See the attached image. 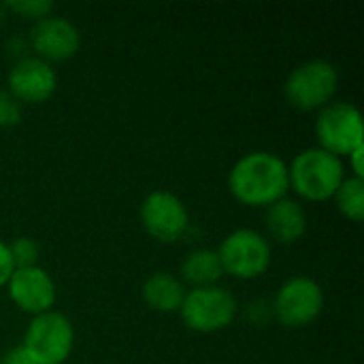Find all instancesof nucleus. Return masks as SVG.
Here are the masks:
<instances>
[{
    "mask_svg": "<svg viewBox=\"0 0 364 364\" xmlns=\"http://www.w3.org/2000/svg\"><path fill=\"white\" fill-rule=\"evenodd\" d=\"M226 186L237 203L250 209H267L290 194L288 162L267 149L247 151L230 166Z\"/></svg>",
    "mask_w": 364,
    "mask_h": 364,
    "instance_id": "obj_1",
    "label": "nucleus"
},
{
    "mask_svg": "<svg viewBox=\"0 0 364 364\" xmlns=\"http://www.w3.org/2000/svg\"><path fill=\"white\" fill-rule=\"evenodd\" d=\"M348 177L341 158L320 149L307 147L288 162V183L296 200L328 203Z\"/></svg>",
    "mask_w": 364,
    "mask_h": 364,
    "instance_id": "obj_2",
    "label": "nucleus"
},
{
    "mask_svg": "<svg viewBox=\"0 0 364 364\" xmlns=\"http://www.w3.org/2000/svg\"><path fill=\"white\" fill-rule=\"evenodd\" d=\"M239 301L224 286L190 288L186 290L183 303L179 307V318L183 326L192 333L213 335L226 331L239 318Z\"/></svg>",
    "mask_w": 364,
    "mask_h": 364,
    "instance_id": "obj_3",
    "label": "nucleus"
},
{
    "mask_svg": "<svg viewBox=\"0 0 364 364\" xmlns=\"http://www.w3.org/2000/svg\"><path fill=\"white\" fill-rule=\"evenodd\" d=\"M215 252L224 275L239 282L262 277L273 262V245L256 228H235L222 239Z\"/></svg>",
    "mask_w": 364,
    "mask_h": 364,
    "instance_id": "obj_4",
    "label": "nucleus"
},
{
    "mask_svg": "<svg viewBox=\"0 0 364 364\" xmlns=\"http://www.w3.org/2000/svg\"><path fill=\"white\" fill-rule=\"evenodd\" d=\"M19 348L34 364H64L75 350V326L58 309L34 316L23 331Z\"/></svg>",
    "mask_w": 364,
    "mask_h": 364,
    "instance_id": "obj_5",
    "label": "nucleus"
},
{
    "mask_svg": "<svg viewBox=\"0 0 364 364\" xmlns=\"http://www.w3.org/2000/svg\"><path fill=\"white\" fill-rule=\"evenodd\" d=\"M339 81V70L333 62L314 58L290 70L284 81V96L290 107L318 113L322 107L335 100Z\"/></svg>",
    "mask_w": 364,
    "mask_h": 364,
    "instance_id": "obj_6",
    "label": "nucleus"
},
{
    "mask_svg": "<svg viewBox=\"0 0 364 364\" xmlns=\"http://www.w3.org/2000/svg\"><path fill=\"white\" fill-rule=\"evenodd\" d=\"M326 294L324 288L307 275L288 277L271 299L273 320L284 328L301 331L311 326L324 311Z\"/></svg>",
    "mask_w": 364,
    "mask_h": 364,
    "instance_id": "obj_7",
    "label": "nucleus"
},
{
    "mask_svg": "<svg viewBox=\"0 0 364 364\" xmlns=\"http://www.w3.org/2000/svg\"><path fill=\"white\" fill-rule=\"evenodd\" d=\"M314 132L320 149L346 160L354 149L364 145L360 109L346 100H333L316 113Z\"/></svg>",
    "mask_w": 364,
    "mask_h": 364,
    "instance_id": "obj_8",
    "label": "nucleus"
},
{
    "mask_svg": "<svg viewBox=\"0 0 364 364\" xmlns=\"http://www.w3.org/2000/svg\"><path fill=\"white\" fill-rule=\"evenodd\" d=\"M139 220L143 230L158 243H177L190 230V211L186 203L171 190L149 192L141 207Z\"/></svg>",
    "mask_w": 364,
    "mask_h": 364,
    "instance_id": "obj_9",
    "label": "nucleus"
},
{
    "mask_svg": "<svg viewBox=\"0 0 364 364\" xmlns=\"http://www.w3.org/2000/svg\"><path fill=\"white\" fill-rule=\"evenodd\" d=\"M6 92L21 107L47 102L58 92V70L32 53L21 55L6 75Z\"/></svg>",
    "mask_w": 364,
    "mask_h": 364,
    "instance_id": "obj_10",
    "label": "nucleus"
},
{
    "mask_svg": "<svg viewBox=\"0 0 364 364\" xmlns=\"http://www.w3.org/2000/svg\"><path fill=\"white\" fill-rule=\"evenodd\" d=\"M4 288L11 303L30 318L55 309L58 286L51 273L41 264L28 269H15Z\"/></svg>",
    "mask_w": 364,
    "mask_h": 364,
    "instance_id": "obj_11",
    "label": "nucleus"
},
{
    "mask_svg": "<svg viewBox=\"0 0 364 364\" xmlns=\"http://www.w3.org/2000/svg\"><path fill=\"white\" fill-rule=\"evenodd\" d=\"M28 45L32 49V55L53 66L55 62H66L77 55V51L81 49V32L77 23L68 17L51 13L49 17L32 23Z\"/></svg>",
    "mask_w": 364,
    "mask_h": 364,
    "instance_id": "obj_12",
    "label": "nucleus"
},
{
    "mask_svg": "<svg viewBox=\"0 0 364 364\" xmlns=\"http://www.w3.org/2000/svg\"><path fill=\"white\" fill-rule=\"evenodd\" d=\"M309 218L301 200L286 196L264 209V237L279 245H292L307 235Z\"/></svg>",
    "mask_w": 364,
    "mask_h": 364,
    "instance_id": "obj_13",
    "label": "nucleus"
},
{
    "mask_svg": "<svg viewBox=\"0 0 364 364\" xmlns=\"http://www.w3.org/2000/svg\"><path fill=\"white\" fill-rule=\"evenodd\" d=\"M186 286L181 284V279L168 271H158L151 273L143 286H141V296L143 303L158 314H177L183 296H186Z\"/></svg>",
    "mask_w": 364,
    "mask_h": 364,
    "instance_id": "obj_14",
    "label": "nucleus"
},
{
    "mask_svg": "<svg viewBox=\"0 0 364 364\" xmlns=\"http://www.w3.org/2000/svg\"><path fill=\"white\" fill-rule=\"evenodd\" d=\"M224 277L218 252L211 247H196L186 254L179 267V279L181 284L190 288H207V286H218L220 279Z\"/></svg>",
    "mask_w": 364,
    "mask_h": 364,
    "instance_id": "obj_15",
    "label": "nucleus"
},
{
    "mask_svg": "<svg viewBox=\"0 0 364 364\" xmlns=\"http://www.w3.org/2000/svg\"><path fill=\"white\" fill-rule=\"evenodd\" d=\"M333 203L337 211L348 220V222H363L364 220V179L348 175L339 190L333 196Z\"/></svg>",
    "mask_w": 364,
    "mask_h": 364,
    "instance_id": "obj_16",
    "label": "nucleus"
},
{
    "mask_svg": "<svg viewBox=\"0 0 364 364\" xmlns=\"http://www.w3.org/2000/svg\"><path fill=\"white\" fill-rule=\"evenodd\" d=\"M4 9L17 17H23L36 23L53 13V2L51 0H13V2H6Z\"/></svg>",
    "mask_w": 364,
    "mask_h": 364,
    "instance_id": "obj_17",
    "label": "nucleus"
},
{
    "mask_svg": "<svg viewBox=\"0 0 364 364\" xmlns=\"http://www.w3.org/2000/svg\"><path fill=\"white\" fill-rule=\"evenodd\" d=\"M9 252L13 258L15 269H28L38 264V243L32 237H17L9 243Z\"/></svg>",
    "mask_w": 364,
    "mask_h": 364,
    "instance_id": "obj_18",
    "label": "nucleus"
},
{
    "mask_svg": "<svg viewBox=\"0 0 364 364\" xmlns=\"http://www.w3.org/2000/svg\"><path fill=\"white\" fill-rule=\"evenodd\" d=\"M23 107L6 92L0 90V128H13L21 122Z\"/></svg>",
    "mask_w": 364,
    "mask_h": 364,
    "instance_id": "obj_19",
    "label": "nucleus"
},
{
    "mask_svg": "<svg viewBox=\"0 0 364 364\" xmlns=\"http://www.w3.org/2000/svg\"><path fill=\"white\" fill-rule=\"evenodd\" d=\"M245 318L250 320V324L254 326H267L269 322H273V307L271 301H252L245 309Z\"/></svg>",
    "mask_w": 364,
    "mask_h": 364,
    "instance_id": "obj_20",
    "label": "nucleus"
},
{
    "mask_svg": "<svg viewBox=\"0 0 364 364\" xmlns=\"http://www.w3.org/2000/svg\"><path fill=\"white\" fill-rule=\"evenodd\" d=\"M13 271H15V264H13L11 252H9V243L0 239V290L6 286Z\"/></svg>",
    "mask_w": 364,
    "mask_h": 364,
    "instance_id": "obj_21",
    "label": "nucleus"
},
{
    "mask_svg": "<svg viewBox=\"0 0 364 364\" xmlns=\"http://www.w3.org/2000/svg\"><path fill=\"white\" fill-rule=\"evenodd\" d=\"M343 164H346L348 175L358 177V179H364V145L363 147H358V149H354V151L343 160Z\"/></svg>",
    "mask_w": 364,
    "mask_h": 364,
    "instance_id": "obj_22",
    "label": "nucleus"
},
{
    "mask_svg": "<svg viewBox=\"0 0 364 364\" xmlns=\"http://www.w3.org/2000/svg\"><path fill=\"white\" fill-rule=\"evenodd\" d=\"M0 364H34V363L28 358V354H26L19 346H15V348H11V350L2 356Z\"/></svg>",
    "mask_w": 364,
    "mask_h": 364,
    "instance_id": "obj_23",
    "label": "nucleus"
}]
</instances>
